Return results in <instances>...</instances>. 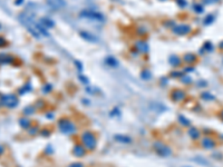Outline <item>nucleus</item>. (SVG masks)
<instances>
[{"mask_svg": "<svg viewBox=\"0 0 223 167\" xmlns=\"http://www.w3.org/2000/svg\"><path fill=\"white\" fill-rule=\"evenodd\" d=\"M81 142L84 144V146L86 149L88 150H93L96 146V139H95V136H94L93 133L90 132H85L83 135H81Z\"/></svg>", "mask_w": 223, "mask_h": 167, "instance_id": "obj_1", "label": "nucleus"}, {"mask_svg": "<svg viewBox=\"0 0 223 167\" xmlns=\"http://www.w3.org/2000/svg\"><path fill=\"white\" fill-rule=\"evenodd\" d=\"M58 126L59 129L61 130L64 134H73L76 130L74 124L70 120H68V119H61L59 121Z\"/></svg>", "mask_w": 223, "mask_h": 167, "instance_id": "obj_2", "label": "nucleus"}, {"mask_svg": "<svg viewBox=\"0 0 223 167\" xmlns=\"http://www.w3.org/2000/svg\"><path fill=\"white\" fill-rule=\"evenodd\" d=\"M154 149H155V151L157 153V154L160 155V156H170L171 155V149H170V147L166 146L165 144H163V143L161 142H156L154 143Z\"/></svg>", "mask_w": 223, "mask_h": 167, "instance_id": "obj_3", "label": "nucleus"}, {"mask_svg": "<svg viewBox=\"0 0 223 167\" xmlns=\"http://www.w3.org/2000/svg\"><path fill=\"white\" fill-rule=\"evenodd\" d=\"M1 104L6 107H8V108H13L18 105V99L17 97L13 96V95H6V96L2 97Z\"/></svg>", "mask_w": 223, "mask_h": 167, "instance_id": "obj_4", "label": "nucleus"}, {"mask_svg": "<svg viewBox=\"0 0 223 167\" xmlns=\"http://www.w3.org/2000/svg\"><path fill=\"white\" fill-rule=\"evenodd\" d=\"M81 17H85V18H88V19H94V20H97V21H101L104 20V17L103 15L97 11H83L80 13Z\"/></svg>", "mask_w": 223, "mask_h": 167, "instance_id": "obj_5", "label": "nucleus"}, {"mask_svg": "<svg viewBox=\"0 0 223 167\" xmlns=\"http://www.w3.org/2000/svg\"><path fill=\"white\" fill-rule=\"evenodd\" d=\"M173 31L177 35H186L191 31V27L187 25H179L173 29Z\"/></svg>", "mask_w": 223, "mask_h": 167, "instance_id": "obj_6", "label": "nucleus"}, {"mask_svg": "<svg viewBox=\"0 0 223 167\" xmlns=\"http://www.w3.org/2000/svg\"><path fill=\"white\" fill-rule=\"evenodd\" d=\"M47 2L54 9H61L66 6V1L65 0H47Z\"/></svg>", "mask_w": 223, "mask_h": 167, "instance_id": "obj_7", "label": "nucleus"}, {"mask_svg": "<svg viewBox=\"0 0 223 167\" xmlns=\"http://www.w3.org/2000/svg\"><path fill=\"white\" fill-rule=\"evenodd\" d=\"M202 146L206 149H211L215 146V142L210 137H205L202 139Z\"/></svg>", "mask_w": 223, "mask_h": 167, "instance_id": "obj_8", "label": "nucleus"}, {"mask_svg": "<svg viewBox=\"0 0 223 167\" xmlns=\"http://www.w3.org/2000/svg\"><path fill=\"white\" fill-rule=\"evenodd\" d=\"M184 97H185V94H184V92H182V90H175L172 94V98L175 101H181V100L184 99Z\"/></svg>", "mask_w": 223, "mask_h": 167, "instance_id": "obj_9", "label": "nucleus"}, {"mask_svg": "<svg viewBox=\"0 0 223 167\" xmlns=\"http://www.w3.org/2000/svg\"><path fill=\"white\" fill-rule=\"evenodd\" d=\"M74 154L78 157H81L85 155V147L81 146V145H76L75 148H74Z\"/></svg>", "mask_w": 223, "mask_h": 167, "instance_id": "obj_10", "label": "nucleus"}, {"mask_svg": "<svg viewBox=\"0 0 223 167\" xmlns=\"http://www.w3.org/2000/svg\"><path fill=\"white\" fill-rule=\"evenodd\" d=\"M136 47H137V50L142 51V52H146V51L148 50L147 45H146L145 42H143V41H139V42H137V44H136Z\"/></svg>", "mask_w": 223, "mask_h": 167, "instance_id": "obj_11", "label": "nucleus"}, {"mask_svg": "<svg viewBox=\"0 0 223 167\" xmlns=\"http://www.w3.org/2000/svg\"><path fill=\"white\" fill-rule=\"evenodd\" d=\"M189 134H190V136L192 138H194V139H198V138L200 137V132H199L196 128H194V127H192V128L189 130Z\"/></svg>", "mask_w": 223, "mask_h": 167, "instance_id": "obj_12", "label": "nucleus"}, {"mask_svg": "<svg viewBox=\"0 0 223 167\" xmlns=\"http://www.w3.org/2000/svg\"><path fill=\"white\" fill-rule=\"evenodd\" d=\"M184 60H185L186 63H191V61H194L195 60V56L192 54H189L186 55L185 57H184Z\"/></svg>", "mask_w": 223, "mask_h": 167, "instance_id": "obj_13", "label": "nucleus"}, {"mask_svg": "<svg viewBox=\"0 0 223 167\" xmlns=\"http://www.w3.org/2000/svg\"><path fill=\"white\" fill-rule=\"evenodd\" d=\"M20 124H21V126L22 127H25V128H27L28 126H29V124H30V121L27 119V118H22L20 120Z\"/></svg>", "mask_w": 223, "mask_h": 167, "instance_id": "obj_14", "label": "nucleus"}, {"mask_svg": "<svg viewBox=\"0 0 223 167\" xmlns=\"http://www.w3.org/2000/svg\"><path fill=\"white\" fill-rule=\"evenodd\" d=\"M170 61H171V63H172V64H174V66H177V65L180 64V59L177 58L176 56H174V58H173V57H172V58L170 59Z\"/></svg>", "mask_w": 223, "mask_h": 167, "instance_id": "obj_15", "label": "nucleus"}, {"mask_svg": "<svg viewBox=\"0 0 223 167\" xmlns=\"http://www.w3.org/2000/svg\"><path fill=\"white\" fill-rule=\"evenodd\" d=\"M202 97L203 98H207V99H213V96H211V95H206V94H203L202 95Z\"/></svg>", "mask_w": 223, "mask_h": 167, "instance_id": "obj_16", "label": "nucleus"}, {"mask_svg": "<svg viewBox=\"0 0 223 167\" xmlns=\"http://www.w3.org/2000/svg\"><path fill=\"white\" fill-rule=\"evenodd\" d=\"M180 119H181V123H184V125H189V121L184 120V119H185L184 117H180Z\"/></svg>", "mask_w": 223, "mask_h": 167, "instance_id": "obj_17", "label": "nucleus"}, {"mask_svg": "<svg viewBox=\"0 0 223 167\" xmlns=\"http://www.w3.org/2000/svg\"><path fill=\"white\" fill-rule=\"evenodd\" d=\"M70 167H81V165L80 164H73Z\"/></svg>", "mask_w": 223, "mask_h": 167, "instance_id": "obj_18", "label": "nucleus"}, {"mask_svg": "<svg viewBox=\"0 0 223 167\" xmlns=\"http://www.w3.org/2000/svg\"><path fill=\"white\" fill-rule=\"evenodd\" d=\"M4 147H2V146H0V155H1V154H2V153H4Z\"/></svg>", "mask_w": 223, "mask_h": 167, "instance_id": "obj_19", "label": "nucleus"}, {"mask_svg": "<svg viewBox=\"0 0 223 167\" xmlns=\"http://www.w3.org/2000/svg\"><path fill=\"white\" fill-rule=\"evenodd\" d=\"M216 1H219V0H209V2H216Z\"/></svg>", "mask_w": 223, "mask_h": 167, "instance_id": "obj_20", "label": "nucleus"}, {"mask_svg": "<svg viewBox=\"0 0 223 167\" xmlns=\"http://www.w3.org/2000/svg\"><path fill=\"white\" fill-rule=\"evenodd\" d=\"M221 116H222V117H223V112H222V113H221Z\"/></svg>", "mask_w": 223, "mask_h": 167, "instance_id": "obj_21", "label": "nucleus"}]
</instances>
